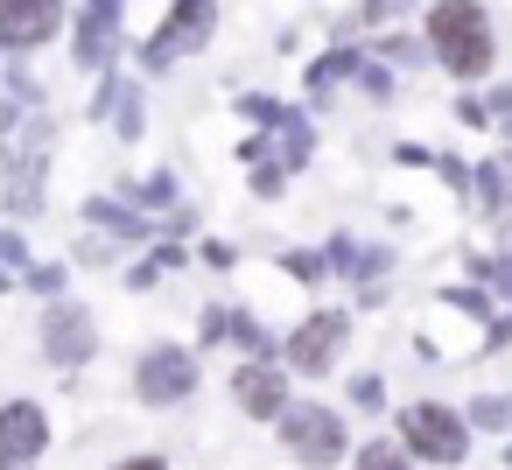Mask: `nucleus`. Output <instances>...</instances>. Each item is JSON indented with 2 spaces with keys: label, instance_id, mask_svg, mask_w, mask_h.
Instances as JSON below:
<instances>
[{
  "label": "nucleus",
  "instance_id": "f8f14e48",
  "mask_svg": "<svg viewBox=\"0 0 512 470\" xmlns=\"http://www.w3.org/2000/svg\"><path fill=\"white\" fill-rule=\"evenodd\" d=\"M477 421H484V428H505V421H512V400H477Z\"/></svg>",
  "mask_w": 512,
  "mask_h": 470
},
{
  "label": "nucleus",
  "instance_id": "7ed1b4c3",
  "mask_svg": "<svg viewBox=\"0 0 512 470\" xmlns=\"http://www.w3.org/2000/svg\"><path fill=\"white\" fill-rule=\"evenodd\" d=\"M281 435H288V456H302V463H337L344 456V421L323 414V407H295L281 421Z\"/></svg>",
  "mask_w": 512,
  "mask_h": 470
},
{
  "label": "nucleus",
  "instance_id": "f03ea898",
  "mask_svg": "<svg viewBox=\"0 0 512 470\" xmlns=\"http://www.w3.org/2000/svg\"><path fill=\"white\" fill-rule=\"evenodd\" d=\"M400 435H407V449H414V456L463 463V414H449V407H435V400L407 407V414H400Z\"/></svg>",
  "mask_w": 512,
  "mask_h": 470
},
{
  "label": "nucleus",
  "instance_id": "0eeeda50",
  "mask_svg": "<svg viewBox=\"0 0 512 470\" xmlns=\"http://www.w3.org/2000/svg\"><path fill=\"white\" fill-rule=\"evenodd\" d=\"M43 407H29V400H8L0 407V463H36L43 456Z\"/></svg>",
  "mask_w": 512,
  "mask_h": 470
},
{
  "label": "nucleus",
  "instance_id": "423d86ee",
  "mask_svg": "<svg viewBox=\"0 0 512 470\" xmlns=\"http://www.w3.org/2000/svg\"><path fill=\"white\" fill-rule=\"evenodd\" d=\"M197 386V365H190V351H176V344H162V351H148L141 358V393L155 400V407H169V400H183Z\"/></svg>",
  "mask_w": 512,
  "mask_h": 470
},
{
  "label": "nucleus",
  "instance_id": "39448f33",
  "mask_svg": "<svg viewBox=\"0 0 512 470\" xmlns=\"http://www.w3.org/2000/svg\"><path fill=\"white\" fill-rule=\"evenodd\" d=\"M57 22H64L57 0H0V43H8V50H36V43H50Z\"/></svg>",
  "mask_w": 512,
  "mask_h": 470
},
{
  "label": "nucleus",
  "instance_id": "ddd939ff",
  "mask_svg": "<svg viewBox=\"0 0 512 470\" xmlns=\"http://www.w3.org/2000/svg\"><path fill=\"white\" fill-rule=\"evenodd\" d=\"M120 470H162V463H155V456H141V463H120Z\"/></svg>",
  "mask_w": 512,
  "mask_h": 470
},
{
  "label": "nucleus",
  "instance_id": "9d476101",
  "mask_svg": "<svg viewBox=\"0 0 512 470\" xmlns=\"http://www.w3.org/2000/svg\"><path fill=\"white\" fill-rule=\"evenodd\" d=\"M43 344H50L57 365H78V358H85V316H78V309H57L50 330H43Z\"/></svg>",
  "mask_w": 512,
  "mask_h": 470
},
{
  "label": "nucleus",
  "instance_id": "f257e3e1",
  "mask_svg": "<svg viewBox=\"0 0 512 470\" xmlns=\"http://www.w3.org/2000/svg\"><path fill=\"white\" fill-rule=\"evenodd\" d=\"M428 36L442 50V64L456 78H484L491 71V29H484V8H470V0H442V8L428 15Z\"/></svg>",
  "mask_w": 512,
  "mask_h": 470
},
{
  "label": "nucleus",
  "instance_id": "20e7f679",
  "mask_svg": "<svg viewBox=\"0 0 512 470\" xmlns=\"http://www.w3.org/2000/svg\"><path fill=\"white\" fill-rule=\"evenodd\" d=\"M211 36V0H176V15L148 36V64H176L183 50H197Z\"/></svg>",
  "mask_w": 512,
  "mask_h": 470
},
{
  "label": "nucleus",
  "instance_id": "6e6552de",
  "mask_svg": "<svg viewBox=\"0 0 512 470\" xmlns=\"http://www.w3.org/2000/svg\"><path fill=\"white\" fill-rule=\"evenodd\" d=\"M337 337H344V316H337V309H323V316H309V323L295 330L288 358H295L302 372H323V365L337 358Z\"/></svg>",
  "mask_w": 512,
  "mask_h": 470
},
{
  "label": "nucleus",
  "instance_id": "9b49d317",
  "mask_svg": "<svg viewBox=\"0 0 512 470\" xmlns=\"http://www.w3.org/2000/svg\"><path fill=\"white\" fill-rule=\"evenodd\" d=\"M358 470H407V456H393V449H358Z\"/></svg>",
  "mask_w": 512,
  "mask_h": 470
},
{
  "label": "nucleus",
  "instance_id": "1a4fd4ad",
  "mask_svg": "<svg viewBox=\"0 0 512 470\" xmlns=\"http://www.w3.org/2000/svg\"><path fill=\"white\" fill-rule=\"evenodd\" d=\"M232 393H239L246 414H281V372H267V365H246L232 379Z\"/></svg>",
  "mask_w": 512,
  "mask_h": 470
},
{
  "label": "nucleus",
  "instance_id": "4468645a",
  "mask_svg": "<svg viewBox=\"0 0 512 470\" xmlns=\"http://www.w3.org/2000/svg\"><path fill=\"white\" fill-rule=\"evenodd\" d=\"M8 470H22V463H8Z\"/></svg>",
  "mask_w": 512,
  "mask_h": 470
}]
</instances>
